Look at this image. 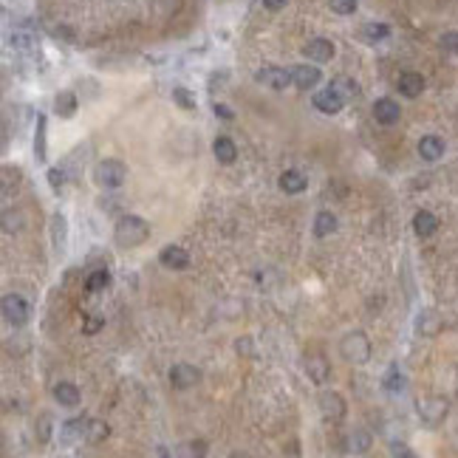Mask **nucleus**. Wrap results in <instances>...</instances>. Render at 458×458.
<instances>
[{
	"mask_svg": "<svg viewBox=\"0 0 458 458\" xmlns=\"http://www.w3.org/2000/svg\"><path fill=\"white\" fill-rule=\"evenodd\" d=\"M108 286H110V272H108V269L91 272L88 280H85V289H88L91 294H97V291H102V289H108Z\"/></svg>",
	"mask_w": 458,
	"mask_h": 458,
	"instance_id": "31",
	"label": "nucleus"
},
{
	"mask_svg": "<svg viewBox=\"0 0 458 458\" xmlns=\"http://www.w3.org/2000/svg\"><path fill=\"white\" fill-rule=\"evenodd\" d=\"M213 110H215V117H218V119H224V122H232V119H235V113L229 110L226 105H221V102H215V105H213Z\"/></svg>",
	"mask_w": 458,
	"mask_h": 458,
	"instance_id": "40",
	"label": "nucleus"
},
{
	"mask_svg": "<svg viewBox=\"0 0 458 458\" xmlns=\"http://www.w3.org/2000/svg\"><path fill=\"white\" fill-rule=\"evenodd\" d=\"M150 238V224L142 218V215H122L113 226V241H117L122 249H133V246H142L145 241Z\"/></svg>",
	"mask_w": 458,
	"mask_h": 458,
	"instance_id": "1",
	"label": "nucleus"
},
{
	"mask_svg": "<svg viewBox=\"0 0 458 458\" xmlns=\"http://www.w3.org/2000/svg\"><path fill=\"white\" fill-rule=\"evenodd\" d=\"M399 117H402L399 102L387 99V97L374 102V119H376L379 125H396V122H399Z\"/></svg>",
	"mask_w": 458,
	"mask_h": 458,
	"instance_id": "14",
	"label": "nucleus"
},
{
	"mask_svg": "<svg viewBox=\"0 0 458 458\" xmlns=\"http://www.w3.org/2000/svg\"><path fill=\"white\" fill-rule=\"evenodd\" d=\"M235 351H238V354H252V342H249V337H241V339L235 342Z\"/></svg>",
	"mask_w": 458,
	"mask_h": 458,
	"instance_id": "42",
	"label": "nucleus"
},
{
	"mask_svg": "<svg viewBox=\"0 0 458 458\" xmlns=\"http://www.w3.org/2000/svg\"><path fill=\"white\" fill-rule=\"evenodd\" d=\"M45 156H49V139H45V117L40 113L37 130H34V158L37 162H45Z\"/></svg>",
	"mask_w": 458,
	"mask_h": 458,
	"instance_id": "27",
	"label": "nucleus"
},
{
	"mask_svg": "<svg viewBox=\"0 0 458 458\" xmlns=\"http://www.w3.org/2000/svg\"><path fill=\"white\" fill-rule=\"evenodd\" d=\"M110 436V427L102 419H88V430H85V442L88 444H102Z\"/></svg>",
	"mask_w": 458,
	"mask_h": 458,
	"instance_id": "26",
	"label": "nucleus"
},
{
	"mask_svg": "<svg viewBox=\"0 0 458 458\" xmlns=\"http://www.w3.org/2000/svg\"><path fill=\"white\" fill-rule=\"evenodd\" d=\"M447 145L444 139H439V136H422L419 139V156L424 158V162H439V158L444 156Z\"/></svg>",
	"mask_w": 458,
	"mask_h": 458,
	"instance_id": "17",
	"label": "nucleus"
},
{
	"mask_svg": "<svg viewBox=\"0 0 458 458\" xmlns=\"http://www.w3.org/2000/svg\"><path fill=\"white\" fill-rule=\"evenodd\" d=\"M337 215L334 213H317V218H314V238H328V235H334L337 232Z\"/></svg>",
	"mask_w": 458,
	"mask_h": 458,
	"instance_id": "24",
	"label": "nucleus"
},
{
	"mask_svg": "<svg viewBox=\"0 0 458 458\" xmlns=\"http://www.w3.org/2000/svg\"><path fill=\"white\" fill-rule=\"evenodd\" d=\"M51 241H54V249L62 252L65 249V241H68V221L62 213H57L51 218Z\"/></svg>",
	"mask_w": 458,
	"mask_h": 458,
	"instance_id": "28",
	"label": "nucleus"
},
{
	"mask_svg": "<svg viewBox=\"0 0 458 458\" xmlns=\"http://www.w3.org/2000/svg\"><path fill=\"white\" fill-rule=\"evenodd\" d=\"M102 326H105V317H99V314H91V317L85 320V326H82V334H97Z\"/></svg>",
	"mask_w": 458,
	"mask_h": 458,
	"instance_id": "39",
	"label": "nucleus"
},
{
	"mask_svg": "<svg viewBox=\"0 0 458 458\" xmlns=\"http://www.w3.org/2000/svg\"><path fill=\"white\" fill-rule=\"evenodd\" d=\"M405 385H407V379H405V374L396 368V365H394V368L387 371L385 379H382V387H385L387 394H402V391H405Z\"/></svg>",
	"mask_w": 458,
	"mask_h": 458,
	"instance_id": "30",
	"label": "nucleus"
},
{
	"mask_svg": "<svg viewBox=\"0 0 458 458\" xmlns=\"http://www.w3.org/2000/svg\"><path fill=\"white\" fill-rule=\"evenodd\" d=\"M85 430H88V419H68L60 430V442L74 444L77 439H85Z\"/></svg>",
	"mask_w": 458,
	"mask_h": 458,
	"instance_id": "22",
	"label": "nucleus"
},
{
	"mask_svg": "<svg viewBox=\"0 0 458 458\" xmlns=\"http://www.w3.org/2000/svg\"><path fill=\"white\" fill-rule=\"evenodd\" d=\"M229 458H252V455H249V453H241V450H238V453H232Z\"/></svg>",
	"mask_w": 458,
	"mask_h": 458,
	"instance_id": "45",
	"label": "nucleus"
},
{
	"mask_svg": "<svg viewBox=\"0 0 458 458\" xmlns=\"http://www.w3.org/2000/svg\"><path fill=\"white\" fill-rule=\"evenodd\" d=\"M54 399L62 405V407H77L82 394H80V387L74 382H57L54 385Z\"/></svg>",
	"mask_w": 458,
	"mask_h": 458,
	"instance_id": "19",
	"label": "nucleus"
},
{
	"mask_svg": "<svg viewBox=\"0 0 458 458\" xmlns=\"http://www.w3.org/2000/svg\"><path fill=\"white\" fill-rule=\"evenodd\" d=\"M158 458H173V455H170V450H167V447H158Z\"/></svg>",
	"mask_w": 458,
	"mask_h": 458,
	"instance_id": "44",
	"label": "nucleus"
},
{
	"mask_svg": "<svg viewBox=\"0 0 458 458\" xmlns=\"http://www.w3.org/2000/svg\"><path fill=\"white\" fill-rule=\"evenodd\" d=\"M396 85H399V94L402 97L416 99V97H422V91H424V77L419 71H405Z\"/></svg>",
	"mask_w": 458,
	"mask_h": 458,
	"instance_id": "15",
	"label": "nucleus"
},
{
	"mask_svg": "<svg viewBox=\"0 0 458 458\" xmlns=\"http://www.w3.org/2000/svg\"><path fill=\"white\" fill-rule=\"evenodd\" d=\"M278 187H280L286 195H300V193L309 187V178H306L300 170H286V173L278 178Z\"/></svg>",
	"mask_w": 458,
	"mask_h": 458,
	"instance_id": "16",
	"label": "nucleus"
},
{
	"mask_svg": "<svg viewBox=\"0 0 458 458\" xmlns=\"http://www.w3.org/2000/svg\"><path fill=\"white\" fill-rule=\"evenodd\" d=\"M207 450H210V444L204 439H190L178 447V458H207Z\"/></svg>",
	"mask_w": 458,
	"mask_h": 458,
	"instance_id": "29",
	"label": "nucleus"
},
{
	"mask_svg": "<svg viewBox=\"0 0 458 458\" xmlns=\"http://www.w3.org/2000/svg\"><path fill=\"white\" fill-rule=\"evenodd\" d=\"M3 317H6V323L9 326H14V328H23L32 320V306L23 300L20 294H6L3 297Z\"/></svg>",
	"mask_w": 458,
	"mask_h": 458,
	"instance_id": "4",
	"label": "nucleus"
},
{
	"mask_svg": "<svg viewBox=\"0 0 458 458\" xmlns=\"http://www.w3.org/2000/svg\"><path fill=\"white\" fill-rule=\"evenodd\" d=\"M213 153L221 165H232L235 158H238V145L229 139V136H218V139L213 142Z\"/></svg>",
	"mask_w": 458,
	"mask_h": 458,
	"instance_id": "20",
	"label": "nucleus"
},
{
	"mask_svg": "<svg viewBox=\"0 0 458 458\" xmlns=\"http://www.w3.org/2000/svg\"><path fill=\"white\" fill-rule=\"evenodd\" d=\"M173 102L178 105V108H184V110H195V94L193 91H187V88H173Z\"/></svg>",
	"mask_w": 458,
	"mask_h": 458,
	"instance_id": "35",
	"label": "nucleus"
},
{
	"mask_svg": "<svg viewBox=\"0 0 458 458\" xmlns=\"http://www.w3.org/2000/svg\"><path fill=\"white\" fill-rule=\"evenodd\" d=\"M255 80H258L261 85L274 88V91H283V88L291 85V68L286 71V68H278V65H263L261 71L255 74Z\"/></svg>",
	"mask_w": 458,
	"mask_h": 458,
	"instance_id": "7",
	"label": "nucleus"
},
{
	"mask_svg": "<svg viewBox=\"0 0 458 458\" xmlns=\"http://www.w3.org/2000/svg\"><path fill=\"white\" fill-rule=\"evenodd\" d=\"M128 178V167L119 162V158H102V162L94 167V181L102 190H119Z\"/></svg>",
	"mask_w": 458,
	"mask_h": 458,
	"instance_id": "3",
	"label": "nucleus"
},
{
	"mask_svg": "<svg viewBox=\"0 0 458 458\" xmlns=\"http://www.w3.org/2000/svg\"><path fill=\"white\" fill-rule=\"evenodd\" d=\"M158 263H162L165 269L181 272V269H187V266H190V255H187V249H181V246L170 243V246H165L162 252H158Z\"/></svg>",
	"mask_w": 458,
	"mask_h": 458,
	"instance_id": "11",
	"label": "nucleus"
},
{
	"mask_svg": "<svg viewBox=\"0 0 458 458\" xmlns=\"http://www.w3.org/2000/svg\"><path fill=\"white\" fill-rule=\"evenodd\" d=\"M391 450H394V455H396V458H419L413 450H410V447H405V444H394Z\"/></svg>",
	"mask_w": 458,
	"mask_h": 458,
	"instance_id": "41",
	"label": "nucleus"
},
{
	"mask_svg": "<svg viewBox=\"0 0 458 458\" xmlns=\"http://www.w3.org/2000/svg\"><path fill=\"white\" fill-rule=\"evenodd\" d=\"M311 102H314V108H317L320 113H328V117H334V113H339L342 108H346V99H342L331 85H328L326 91H317Z\"/></svg>",
	"mask_w": 458,
	"mask_h": 458,
	"instance_id": "10",
	"label": "nucleus"
},
{
	"mask_svg": "<svg viewBox=\"0 0 458 458\" xmlns=\"http://www.w3.org/2000/svg\"><path fill=\"white\" fill-rule=\"evenodd\" d=\"M77 105H80V99H77L74 91H60L57 99H54V110H57L60 119H71L77 113Z\"/></svg>",
	"mask_w": 458,
	"mask_h": 458,
	"instance_id": "21",
	"label": "nucleus"
},
{
	"mask_svg": "<svg viewBox=\"0 0 458 458\" xmlns=\"http://www.w3.org/2000/svg\"><path fill=\"white\" fill-rule=\"evenodd\" d=\"M439 45H442V51H447V54H458V32H447V34H442Z\"/></svg>",
	"mask_w": 458,
	"mask_h": 458,
	"instance_id": "38",
	"label": "nucleus"
},
{
	"mask_svg": "<svg viewBox=\"0 0 458 458\" xmlns=\"http://www.w3.org/2000/svg\"><path fill=\"white\" fill-rule=\"evenodd\" d=\"M317 405H320V413H323L326 422L337 424V422L346 419V399H342V394L323 391V394H320V399H317Z\"/></svg>",
	"mask_w": 458,
	"mask_h": 458,
	"instance_id": "5",
	"label": "nucleus"
},
{
	"mask_svg": "<svg viewBox=\"0 0 458 458\" xmlns=\"http://www.w3.org/2000/svg\"><path fill=\"white\" fill-rule=\"evenodd\" d=\"M334 43L331 40H326V37H314V40H309L306 45H303V54L311 60V62H331L334 60Z\"/></svg>",
	"mask_w": 458,
	"mask_h": 458,
	"instance_id": "9",
	"label": "nucleus"
},
{
	"mask_svg": "<svg viewBox=\"0 0 458 458\" xmlns=\"http://www.w3.org/2000/svg\"><path fill=\"white\" fill-rule=\"evenodd\" d=\"M306 374H309V379L314 385H326L328 376H331V365H328V359L323 354H311L306 359Z\"/></svg>",
	"mask_w": 458,
	"mask_h": 458,
	"instance_id": "13",
	"label": "nucleus"
},
{
	"mask_svg": "<svg viewBox=\"0 0 458 458\" xmlns=\"http://www.w3.org/2000/svg\"><path fill=\"white\" fill-rule=\"evenodd\" d=\"M45 178H49V187H51L54 193H60L62 184H65V170H62V167H49Z\"/></svg>",
	"mask_w": 458,
	"mask_h": 458,
	"instance_id": "37",
	"label": "nucleus"
},
{
	"mask_svg": "<svg viewBox=\"0 0 458 458\" xmlns=\"http://www.w3.org/2000/svg\"><path fill=\"white\" fill-rule=\"evenodd\" d=\"M359 37L365 43H382L391 37V26H385V23H365V26L359 29Z\"/></svg>",
	"mask_w": 458,
	"mask_h": 458,
	"instance_id": "25",
	"label": "nucleus"
},
{
	"mask_svg": "<svg viewBox=\"0 0 458 458\" xmlns=\"http://www.w3.org/2000/svg\"><path fill=\"white\" fill-rule=\"evenodd\" d=\"M198 382H201V371L190 362H178L170 368V385L176 387V391H190V387H195Z\"/></svg>",
	"mask_w": 458,
	"mask_h": 458,
	"instance_id": "6",
	"label": "nucleus"
},
{
	"mask_svg": "<svg viewBox=\"0 0 458 458\" xmlns=\"http://www.w3.org/2000/svg\"><path fill=\"white\" fill-rule=\"evenodd\" d=\"M439 328H442V320H439V314L433 311V309H424V311L416 317V331H419V334L433 337V334H439Z\"/></svg>",
	"mask_w": 458,
	"mask_h": 458,
	"instance_id": "23",
	"label": "nucleus"
},
{
	"mask_svg": "<svg viewBox=\"0 0 458 458\" xmlns=\"http://www.w3.org/2000/svg\"><path fill=\"white\" fill-rule=\"evenodd\" d=\"M320 80H323V74H320L317 65H294L291 68V85H297L300 91H311Z\"/></svg>",
	"mask_w": 458,
	"mask_h": 458,
	"instance_id": "12",
	"label": "nucleus"
},
{
	"mask_svg": "<svg viewBox=\"0 0 458 458\" xmlns=\"http://www.w3.org/2000/svg\"><path fill=\"white\" fill-rule=\"evenodd\" d=\"M419 416H422V422H424V424L436 427V424H439V422H444V416H447V402H444L442 396L422 399V402H419Z\"/></svg>",
	"mask_w": 458,
	"mask_h": 458,
	"instance_id": "8",
	"label": "nucleus"
},
{
	"mask_svg": "<svg viewBox=\"0 0 458 458\" xmlns=\"http://www.w3.org/2000/svg\"><path fill=\"white\" fill-rule=\"evenodd\" d=\"M371 447V433L368 430H354L348 436V453H368Z\"/></svg>",
	"mask_w": 458,
	"mask_h": 458,
	"instance_id": "33",
	"label": "nucleus"
},
{
	"mask_svg": "<svg viewBox=\"0 0 458 458\" xmlns=\"http://www.w3.org/2000/svg\"><path fill=\"white\" fill-rule=\"evenodd\" d=\"M51 427H54V422H51L49 413H43V416L37 419V424H34V436H37L40 444H49V442H51Z\"/></svg>",
	"mask_w": 458,
	"mask_h": 458,
	"instance_id": "34",
	"label": "nucleus"
},
{
	"mask_svg": "<svg viewBox=\"0 0 458 458\" xmlns=\"http://www.w3.org/2000/svg\"><path fill=\"white\" fill-rule=\"evenodd\" d=\"M436 229H439V218L433 215L430 210H419L413 215V232L419 238H430V235H436Z\"/></svg>",
	"mask_w": 458,
	"mask_h": 458,
	"instance_id": "18",
	"label": "nucleus"
},
{
	"mask_svg": "<svg viewBox=\"0 0 458 458\" xmlns=\"http://www.w3.org/2000/svg\"><path fill=\"white\" fill-rule=\"evenodd\" d=\"M339 354L351 365H365L371 359V339L365 337V331H348L339 339Z\"/></svg>",
	"mask_w": 458,
	"mask_h": 458,
	"instance_id": "2",
	"label": "nucleus"
},
{
	"mask_svg": "<svg viewBox=\"0 0 458 458\" xmlns=\"http://www.w3.org/2000/svg\"><path fill=\"white\" fill-rule=\"evenodd\" d=\"M328 6H331V12L334 14H354L357 12V0H328Z\"/></svg>",
	"mask_w": 458,
	"mask_h": 458,
	"instance_id": "36",
	"label": "nucleus"
},
{
	"mask_svg": "<svg viewBox=\"0 0 458 458\" xmlns=\"http://www.w3.org/2000/svg\"><path fill=\"white\" fill-rule=\"evenodd\" d=\"M289 3V0H263V6L269 9V12H278V9H283Z\"/></svg>",
	"mask_w": 458,
	"mask_h": 458,
	"instance_id": "43",
	"label": "nucleus"
},
{
	"mask_svg": "<svg viewBox=\"0 0 458 458\" xmlns=\"http://www.w3.org/2000/svg\"><path fill=\"white\" fill-rule=\"evenodd\" d=\"M331 88L337 91V94H339L342 99H357V97H359L357 82L348 80V77H337V80H331Z\"/></svg>",
	"mask_w": 458,
	"mask_h": 458,
	"instance_id": "32",
	"label": "nucleus"
}]
</instances>
